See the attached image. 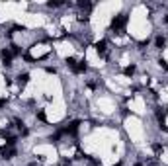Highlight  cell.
Masks as SVG:
<instances>
[{
    "instance_id": "cell-1",
    "label": "cell",
    "mask_w": 168,
    "mask_h": 166,
    "mask_svg": "<svg viewBox=\"0 0 168 166\" xmlns=\"http://www.w3.org/2000/svg\"><path fill=\"white\" fill-rule=\"evenodd\" d=\"M127 22H129V18H127L125 14L113 16V20H112V29H113V31H119V33H121L123 28L127 25Z\"/></svg>"
},
{
    "instance_id": "cell-2",
    "label": "cell",
    "mask_w": 168,
    "mask_h": 166,
    "mask_svg": "<svg viewBox=\"0 0 168 166\" xmlns=\"http://www.w3.org/2000/svg\"><path fill=\"white\" fill-rule=\"evenodd\" d=\"M66 65H69V66H70V71L76 72V74H80V72H86V68H88L84 61H76V59H72V57L66 59Z\"/></svg>"
},
{
    "instance_id": "cell-3",
    "label": "cell",
    "mask_w": 168,
    "mask_h": 166,
    "mask_svg": "<svg viewBox=\"0 0 168 166\" xmlns=\"http://www.w3.org/2000/svg\"><path fill=\"white\" fill-rule=\"evenodd\" d=\"M166 115H168V108H166V106H159V108H156V119L160 121V127L164 125V119H166Z\"/></svg>"
},
{
    "instance_id": "cell-4",
    "label": "cell",
    "mask_w": 168,
    "mask_h": 166,
    "mask_svg": "<svg viewBox=\"0 0 168 166\" xmlns=\"http://www.w3.org/2000/svg\"><path fill=\"white\" fill-rule=\"evenodd\" d=\"M0 154H2V158H14V157H16V149L6 145V147L0 149Z\"/></svg>"
},
{
    "instance_id": "cell-5",
    "label": "cell",
    "mask_w": 168,
    "mask_h": 166,
    "mask_svg": "<svg viewBox=\"0 0 168 166\" xmlns=\"http://www.w3.org/2000/svg\"><path fill=\"white\" fill-rule=\"evenodd\" d=\"M96 51H98L100 57H106V53H107V41L106 39H102V41L96 43Z\"/></svg>"
},
{
    "instance_id": "cell-6",
    "label": "cell",
    "mask_w": 168,
    "mask_h": 166,
    "mask_svg": "<svg viewBox=\"0 0 168 166\" xmlns=\"http://www.w3.org/2000/svg\"><path fill=\"white\" fill-rule=\"evenodd\" d=\"M78 121H72V123H69V125H66V127H65V133H66V135H76V131H78Z\"/></svg>"
},
{
    "instance_id": "cell-7",
    "label": "cell",
    "mask_w": 168,
    "mask_h": 166,
    "mask_svg": "<svg viewBox=\"0 0 168 166\" xmlns=\"http://www.w3.org/2000/svg\"><path fill=\"white\" fill-rule=\"evenodd\" d=\"M12 57H14V55H12V51H10V49H4V51H2V61H4L6 66L12 65Z\"/></svg>"
},
{
    "instance_id": "cell-8",
    "label": "cell",
    "mask_w": 168,
    "mask_h": 166,
    "mask_svg": "<svg viewBox=\"0 0 168 166\" xmlns=\"http://www.w3.org/2000/svg\"><path fill=\"white\" fill-rule=\"evenodd\" d=\"M154 45H156V49H164V45H166V39H164L162 35H159V37L154 39Z\"/></svg>"
},
{
    "instance_id": "cell-9",
    "label": "cell",
    "mask_w": 168,
    "mask_h": 166,
    "mask_svg": "<svg viewBox=\"0 0 168 166\" xmlns=\"http://www.w3.org/2000/svg\"><path fill=\"white\" fill-rule=\"evenodd\" d=\"M123 72H125L127 76H133V74H135V66H133V65H131V66H125V71H123Z\"/></svg>"
},
{
    "instance_id": "cell-10",
    "label": "cell",
    "mask_w": 168,
    "mask_h": 166,
    "mask_svg": "<svg viewBox=\"0 0 168 166\" xmlns=\"http://www.w3.org/2000/svg\"><path fill=\"white\" fill-rule=\"evenodd\" d=\"M28 80H29V74H20L18 76V82H20V84H26Z\"/></svg>"
},
{
    "instance_id": "cell-11",
    "label": "cell",
    "mask_w": 168,
    "mask_h": 166,
    "mask_svg": "<svg viewBox=\"0 0 168 166\" xmlns=\"http://www.w3.org/2000/svg\"><path fill=\"white\" fill-rule=\"evenodd\" d=\"M37 119H41V121H45V114H43V111H37Z\"/></svg>"
},
{
    "instance_id": "cell-12",
    "label": "cell",
    "mask_w": 168,
    "mask_h": 166,
    "mask_svg": "<svg viewBox=\"0 0 168 166\" xmlns=\"http://www.w3.org/2000/svg\"><path fill=\"white\" fill-rule=\"evenodd\" d=\"M63 2H49V6H51V8H57V6H61Z\"/></svg>"
},
{
    "instance_id": "cell-13",
    "label": "cell",
    "mask_w": 168,
    "mask_h": 166,
    "mask_svg": "<svg viewBox=\"0 0 168 166\" xmlns=\"http://www.w3.org/2000/svg\"><path fill=\"white\" fill-rule=\"evenodd\" d=\"M153 149H154V152H162V147H160V145H154Z\"/></svg>"
},
{
    "instance_id": "cell-14",
    "label": "cell",
    "mask_w": 168,
    "mask_h": 166,
    "mask_svg": "<svg viewBox=\"0 0 168 166\" xmlns=\"http://www.w3.org/2000/svg\"><path fill=\"white\" fill-rule=\"evenodd\" d=\"M160 63V66H162V68H166V71H168V63L166 61H159Z\"/></svg>"
},
{
    "instance_id": "cell-15",
    "label": "cell",
    "mask_w": 168,
    "mask_h": 166,
    "mask_svg": "<svg viewBox=\"0 0 168 166\" xmlns=\"http://www.w3.org/2000/svg\"><path fill=\"white\" fill-rule=\"evenodd\" d=\"M2 106H6V100L4 98H0V108H2Z\"/></svg>"
},
{
    "instance_id": "cell-16",
    "label": "cell",
    "mask_w": 168,
    "mask_h": 166,
    "mask_svg": "<svg viewBox=\"0 0 168 166\" xmlns=\"http://www.w3.org/2000/svg\"><path fill=\"white\" fill-rule=\"evenodd\" d=\"M164 22H166V24H168V16H166V18H164Z\"/></svg>"
},
{
    "instance_id": "cell-17",
    "label": "cell",
    "mask_w": 168,
    "mask_h": 166,
    "mask_svg": "<svg viewBox=\"0 0 168 166\" xmlns=\"http://www.w3.org/2000/svg\"><path fill=\"white\" fill-rule=\"evenodd\" d=\"M135 166H143V164H135Z\"/></svg>"
}]
</instances>
